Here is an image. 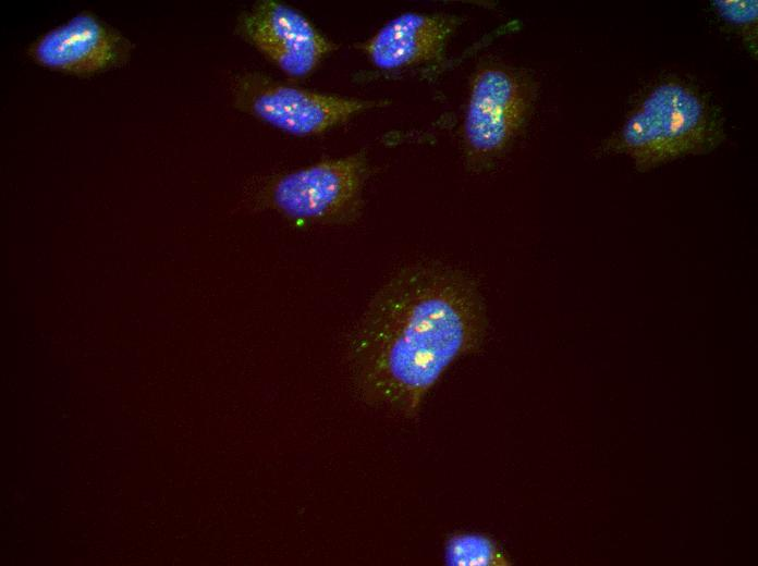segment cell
I'll list each match as a JSON object with an SVG mask.
<instances>
[{
  "label": "cell",
  "mask_w": 758,
  "mask_h": 566,
  "mask_svg": "<svg viewBox=\"0 0 758 566\" xmlns=\"http://www.w3.org/2000/svg\"><path fill=\"white\" fill-rule=\"evenodd\" d=\"M527 83L514 72L497 65L480 69L473 78L464 135L473 161H485L501 152L523 126L531 107Z\"/></svg>",
  "instance_id": "obj_5"
},
{
  "label": "cell",
  "mask_w": 758,
  "mask_h": 566,
  "mask_svg": "<svg viewBox=\"0 0 758 566\" xmlns=\"http://www.w3.org/2000/svg\"><path fill=\"white\" fill-rule=\"evenodd\" d=\"M456 25L452 15L406 12L389 21L359 48L382 70L437 61Z\"/></svg>",
  "instance_id": "obj_8"
},
{
  "label": "cell",
  "mask_w": 758,
  "mask_h": 566,
  "mask_svg": "<svg viewBox=\"0 0 758 566\" xmlns=\"http://www.w3.org/2000/svg\"><path fill=\"white\" fill-rule=\"evenodd\" d=\"M444 563L451 566H506L504 551L489 536L454 532L444 541Z\"/></svg>",
  "instance_id": "obj_9"
},
{
  "label": "cell",
  "mask_w": 758,
  "mask_h": 566,
  "mask_svg": "<svg viewBox=\"0 0 758 566\" xmlns=\"http://www.w3.org/2000/svg\"><path fill=\"white\" fill-rule=\"evenodd\" d=\"M725 137L724 118L701 89L683 78L667 77L643 94L602 142V149L626 155L643 169L709 152Z\"/></svg>",
  "instance_id": "obj_2"
},
{
  "label": "cell",
  "mask_w": 758,
  "mask_h": 566,
  "mask_svg": "<svg viewBox=\"0 0 758 566\" xmlns=\"http://www.w3.org/2000/svg\"><path fill=\"white\" fill-rule=\"evenodd\" d=\"M135 45L95 13L82 11L37 37L26 48L37 65L77 77L124 66Z\"/></svg>",
  "instance_id": "obj_6"
},
{
  "label": "cell",
  "mask_w": 758,
  "mask_h": 566,
  "mask_svg": "<svg viewBox=\"0 0 758 566\" xmlns=\"http://www.w3.org/2000/svg\"><path fill=\"white\" fill-rule=\"evenodd\" d=\"M368 174L362 152L328 159L270 176L254 193V202L302 223L346 224L362 212Z\"/></svg>",
  "instance_id": "obj_3"
},
{
  "label": "cell",
  "mask_w": 758,
  "mask_h": 566,
  "mask_svg": "<svg viewBox=\"0 0 758 566\" xmlns=\"http://www.w3.org/2000/svg\"><path fill=\"white\" fill-rule=\"evenodd\" d=\"M716 13L742 36L747 49L757 57V0H714Z\"/></svg>",
  "instance_id": "obj_10"
},
{
  "label": "cell",
  "mask_w": 758,
  "mask_h": 566,
  "mask_svg": "<svg viewBox=\"0 0 758 566\" xmlns=\"http://www.w3.org/2000/svg\"><path fill=\"white\" fill-rule=\"evenodd\" d=\"M233 104L293 135L321 134L387 100L347 98L299 88L259 72H243L231 84Z\"/></svg>",
  "instance_id": "obj_4"
},
{
  "label": "cell",
  "mask_w": 758,
  "mask_h": 566,
  "mask_svg": "<svg viewBox=\"0 0 758 566\" xmlns=\"http://www.w3.org/2000/svg\"><path fill=\"white\" fill-rule=\"evenodd\" d=\"M487 329L484 299L469 275L438 264L402 269L351 333L347 364L356 394L415 418L448 367L480 348Z\"/></svg>",
  "instance_id": "obj_1"
},
{
  "label": "cell",
  "mask_w": 758,
  "mask_h": 566,
  "mask_svg": "<svg viewBox=\"0 0 758 566\" xmlns=\"http://www.w3.org/2000/svg\"><path fill=\"white\" fill-rule=\"evenodd\" d=\"M235 33L293 77L308 75L337 49L303 14L272 0L242 12Z\"/></svg>",
  "instance_id": "obj_7"
}]
</instances>
